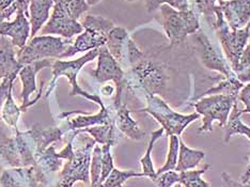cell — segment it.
I'll use <instances>...</instances> for the list:
<instances>
[{
	"mask_svg": "<svg viewBox=\"0 0 250 187\" xmlns=\"http://www.w3.org/2000/svg\"><path fill=\"white\" fill-rule=\"evenodd\" d=\"M78 134H82V138L79 140L81 146L76 149L74 148V138L71 137L64 149L57 153L61 160H65L64 166L59 173L58 184H57L59 187H73L78 181L90 185L91 156L96 143L89 136L83 135V133Z\"/></svg>",
	"mask_w": 250,
	"mask_h": 187,
	"instance_id": "1",
	"label": "cell"
},
{
	"mask_svg": "<svg viewBox=\"0 0 250 187\" xmlns=\"http://www.w3.org/2000/svg\"><path fill=\"white\" fill-rule=\"evenodd\" d=\"M145 98L146 107L140 111H146L156 119L164 131L166 132L167 137L172 135L181 137L185 128L200 118V115L197 112L190 113V115H183V113L174 111L158 95L146 93Z\"/></svg>",
	"mask_w": 250,
	"mask_h": 187,
	"instance_id": "2",
	"label": "cell"
},
{
	"mask_svg": "<svg viewBox=\"0 0 250 187\" xmlns=\"http://www.w3.org/2000/svg\"><path fill=\"white\" fill-rule=\"evenodd\" d=\"M130 73L135 81L132 84H125L128 88L141 89L147 94L163 93L168 81L165 66L160 62L150 58L146 53L130 65Z\"/></svg>",
	"mask_w": 250,
	"mask_h": 187,
	"instance_id": "3",
	"label": "cell"
},
{
	"mask_svg": "<svg viewBox=\"0 0 250 187\" xmlns=\"http://www.w3.org/2000/svg\"><path fill=\"white\" fill-rule=\"evenodd\" d=\"M99 56V48L93 49V50H90L87 54H84L83 56L79 57L78 59L75 60H69V61H64V60H61L58 59L54 61L53 63V79L52 82L49 83V86L46 93H45V98H48L50 95V93L53 92V90L55 88V83L56 81L58 79V77L60 76H65L69 78V81L71 83V86H72V90H71V96H83V98L87 99L89 101H92L94 103L99 104L100 107H104V103L102 99L98 94H90L88 92L84 91L81 87H79V84L77 83V76H78V73L81 72V70L83 69V66L86 65L89 62L93 61L95 58H98Z\"/></svg>",
	"mask_w": 250,
	"mask_h": 187,
	"instance_id": "4",
	"label": "cell"
},
{
	"mask_svg": "<svg viewBox=\"0 0 250 187\" xmlns=\"http://www.w3.org/2000/svg\"><path fill=\"white\" fill-rule=\"evenodd\" d=\"M162 25L170 44L177 45L200 29V22L194 10L179 11L163 4L160 7Z\"/></svg>",
	"mask_w": 250,
	"mask_h": 187,
	"instance_id": "5",
	"label": "cell"
},
{
	"mask_svg": "<svg viewBox=\"0 0 250 187\" xmlns=\"http://www.w3.org/2000/svg\"><path fill=\"white\" fill-rule=\"evenodd\" d=\"M238 101L237 96L213 94L202 98L194 103L196 112L202 116V125L198 134L213 131V122L218 121L219 126L224 127L228 122L231 110Z\"/></svg>",
	"mask_w": 250,
	"mask_h": 187,
	"instance_id": "6",
	"label": "cell"
},
{
	"mask_svg": "<svg viewBox=\"0 0 250 187\" xmlns=\"http://www.w3.org/2000/svg\"><path fill=\"white\" fill-rule=\"evenodd\" d=\"M71 44V40L61 37L36 36L24 47L19 49L16 58L22 65L44 59H60Z\"/></svg>",
	"mask_w": 250,
	"mask_h": 187,
	"instance_id": "7",
	"label": "cell"
},
{
	"mask_svg": "<svg viewBox=\"0 0 250 187\" xmlns=\"http://www.w3.org/2000/svg\"><path fill=\"white\" fill-rule=\"evenodd\" d=\"M216 32L219 39V42L223 47L226 58L230 62L233 71H236L242 54L245 49L246 45L250 38V28L249 25L243 29H232L227 24L226 21L216 28Z\"/></svg>",
	"mask_w": 250,
	"mask_h": 187,
	"instance_id": "8",
	"label": "cell"
},
{
	"mask_svg": "<svg viewBox=\"0 0 250 187\" xmlns=\"http://www.w3.org/2000/svg\"><path fill=\"white\" fill-rule=\"evenodd\" d=\"M93 77L99 83L113 82L116 86V96L113 101V106H118L122 103V93L125 87V72L113 58L106 45L99 48L98 67L92 72Z\"/></svg>",
	"mask_w": 250,
	"mask_h": 187,
	"instance_id": "9",
	"label": "cell"
},
{
	"mask_svg": "<svg viewBox=\"0 0 250 187\" xmlns=\"http://www.w3.org/2000/svg\"><path fill=\"white\" fill-rule=\"evenodd\" d=\"M192 36V43L201 63L208 70L219 72L225 78L235 77L236 74L231 65L225 60V57L215 48L211 40L201 29H199Z\"/></svg>",
	"mask_w": 250,
	"mask_h": 187,
	"instance_id": "10",
	"label": "cell"
},
{
	"mask_svg": "<svg viewBox=\"0 0 250 187\" xmlns=\"http://www.w3.org/2000/svg\"><path fill=\"white\" fill-rule=\"evenodd\" d=\"M83 31V27L79 21L73 20L66 12L61 2H56L46 24L40 31L41 36H56L71 40Z\"/></svg>",
	"mask_w": 250,
	"mask_h": 187,
	"instance_id": "11",
	"label": "cell"
},
{
	"mask_svg": "<svg viewBox=\"0 0 250 187\" xmlns=\"http://www.w3.org/2000/svg\"><path fill=\"white\" fill-rule=\"evenodd\" d=\"M31 36V25L29 19L24 12H19L13 21H5L0 22V37H8L11 39L14 47L22 48L28 43Z\"/></svg>",
	"mask_w": 250,
	"mask_h": 187,
	"instance_id": "12",
	"label": "cell"
},
{
	"mask_svg": "<svg viewBox=\"0 0 250 187\" xmlns=\"http://www.w3.org/2000/svg\"><path fill=\"white\" fill-rule=\"evenodd\" d=\"M52 59H44L37 62H33L30 64H26L22 66V69L19 73V77L21 81L22 89H21V99L22 104L21 106V111H26L28 109V105L30 103V95L37 92V74L45 69V67L53 66Z\"/></svg>",
	"mask_w": 250,
	"mask_h": 187,
	"instance_id": "13",
	"label": "cell"
},
{
	"mask_svg": "<svg viewBox=\"0 0 250 187\" xmlns=\"http://www.w3.org/2000/svg\"><path fill=\"white\" fill-rule=\"evenodd\" d=\"M224 19L232 29H243L250 22V0H227L219 2Z\"/></svg>",
	"mask_w": 250,
	"mask_h": 187,
	"instance_id": "14",
	"label": "cell"
},
{
	"mask_svg": "<svg viewBox=\"0 0 250 187\" xmlns=\"http://www.w3.org/2000/svg\"><path fill=\"white\" fill-rule=\"evenodd\" d=\"M129 33L125 28L121 26H115L108 33L106 47L109 50L111 56L115 58L118 63L121 65L123 70L129 69L128 64V43Z\"/></svg>",
	"mask_w": 250,
	"mask_h": 187,
	"instance_id": "15",
	"label": "cell"
},
{
	"mask_svg": "<svg viewBox=\"0 0 250 187\" xmlns=\"http://www.w3.org/2000/svg\"><path fill=\"white\" fill-rule=\"evenodd\" d=\"M106 42L107 35L91 29H83L81 35L77 36L75 41L72 42L69 48L62 54L60 59L70 58V57L75 56L79 53H88L90 50L104 46V45H106Z\"/></svg>",
	"mask_w": 250,
	"mask_h": 187,
	"instance_id": "16",
	"label": "cell"
},
{
	"mask_svg": "<svg viewBox=\"0 0 250 187\" xmlns=\"http://www.w3.org/2000/svg\"><path fill=\"white\" fill-rule=\"evenodd\" d=\"M2 42L0 45V83L7 79L15 81L24 65L20 63L16 58L15 47L12 42L8 41L7 39H3Z\"/></svg>",
	"mask_w": 250,
	"mask_h": 187,
	"instance_id": "17",
	"label": "cell"
},
{
	"mask_svg": "<svg viewBox=\"0 0 250 187\" xmlns=\"http://www.w3.org/2000/svg\"><path fill=\"white\" fill-rule=\"evenodd\" d=\"M113 108H115L116 125L119 131L135 141H140L146 138V131L140 128L137 122L130 117V111L123 102L120 105L113 106Z\"/></svg>",
	"mask_w": 250,
	"mask_h": 187,
	"instance_id": "18",
	"label": "cell"
},
{
	"mask_svg": "<svg viewBox=\"0 0 250 187\" xmlns=\"http://www.w3.org/2000/svg\"><path fill=\"white\" fill-rule=\"evenodd\" d=\"M81 116L70 119L67 121V125L71 131H78V129L87 128L95 125H103V124L115 122V115L106 107H102L99 113L96 115H87L83 111H78Z\"/></svg>",
	"mask_w": 250,
	"mask_h": 187,
	"instance_id": "19",
	"label": "cell"
},
{
	"mask_svg": "<svg viewBox=\"0 0 250 187\" xmlns=\"http://www.w3.org/2000/svg\"><path fill=\"white\" fill-rule=\"evenodd\" d=\"M56 0H31L29 4V21L31 25V37H36L50 18V10L54 8Z\"/></svg>",
	"mask_w": 250,
	"mask_h": 187,
	"instance_id": "20",
	"label": "cell"
},
{
	"mask_svg": "<svg viewBox=\"0 0 250 187\" xmlns=\"http://www.w3.org/2000/svg\"><path fill=\"white\" fill-rule=\"evenodd\" d=\"M118 127L116 125V121L111 123L103 124V125H95L87 128L78 129V131H74L75 134L78 133H86L89 134L91 137H92L96 144L101 145H110L113 146L118 144L119 141V136L118 134Z\"/></svg>",
	"mask_w": 250,
	"mask_h": 187,
	"instance_id": "21",
	"label": "cell"
},
{
	"mask_svg": "<svg viewBox=\"0 0 250 187\" xmlns=\"http://www.w3.org/2000/svg\"><path fill=\"white\" fill-rule=\"evenodd\" d=\"M196 10L207 21L208 26L216 30L221 22L225 21L223 11L217 0H191Z\"/></svg>",
	"mask_w": 250,
	"mask_h": 187,
	"instance_id": "22",
	"label": "cell"
},
{
	"mask_svg": "<svg viewBox=\"0 0 250 187\" xmlns=\"http://www.w3.org/2000/svg\"><path fill=\"white\" fill-rule=\"evenodd\" d=\"M206 157V153L200 150H195L186 145L183 139L180 138V149H179V158L178 165L175 171L182 172L187 170L195 169L199 164Z\"/></svg>",
	"mask_w": 250,
	"mask_h": 187,
	"instance_id": "23",
	"label": "cell"
},
{
	"mask_svg": "<svg viewBox=\"0 0 250 187\" xmlns=\"http://www.w3.org/2000/svg\"><path fill=\"white\" fill-rule=\"evenodd\" d=\"M242 113L241 109L238 108V101L233 105V108L231 110V113L228 119L226 125L224 126L225 131V137L224 141L226 144H228L232 136L234 135H244L250 140V126L244 123L241 120Z\"/></svg>",
	"mask_w": 250,
	"mask_h": 187,
	"instance_id": "24",
	"label": "cell"
},
{
	"mask_svg": "<svg viewBox=\"0 0 250 187\" xmlns=\"http://www.w3.org/2000/svg\"><path fill=\"white\" fill-rule=\"evenodd\" d=\"M164 128L161 127L157 131H154L151 134V138L149 141V145H147L146 151L145 153V155L140 158V164H141V168H143V171L146 178H149L151 181L154 180L156 178V170L154 168V164H153L152 160V151L154 145L156 144V141L160 139L163 134H164Z\"/></svg>",
	"mask_w": 250,
	"mask_h": 187,
	"instance_id": "25",
	"label": "cell"
},
{
	"mask_svg": "<svg viewBox=\"0 0 250 187\" xmlns=\"http://www.w3.org/2000/svg\"><path fill=\"white\" fill-rule=\"evenodd\" d=\"M245 86V83H242L237 76L232 78H225L224 81H221L218 84H216L215 87L208 90L207 92L200 95V98L206 95H213V94H225V95H232L237 96L240 94V91Z\"/></svg>",
	"mask_w": 250,
	"mask_h": 187,
	"instance_id": "26",
	"label": "cell"
},
{
	"mask_svg": "<svg viewBox=\"0 0 250 187\" xmlns=\"http://www.w3.org/2000/svg\"><path fill=\"white\" fill-rule=\"evenodd\" d=\"M133 178H146L144 172H137L135 170H120L113 168L110 174L103 183L98 187H123L124 183Z\"/></svg>",
	"mask_w": 250,
	"mask_h": 187,
	"instance_id": "27",
	"label": "cell"
},
{
	"mask_svg": "<svg viewBox=\"0 0 250 187\" xmlns=\"http://www.w3.org/2000/svg\"><path fill=\"white\" fill-rule=\"evenodd\" d=\"M21 108L16 106L15 102L12 98V90H11L7 96V99H5L2 104L1 119L7 125H9L11 128H13L15 132H19L18 122L21 116Z\"/></svg>",
	"mask_w": 250,
	"mask_h": 187,
	"instance_id": "28",
	"label": "cell"
},
{
	"mask_svg": "<svg viewBox=\"0 0 250 187\" xmlns=\"http://www.w3.org/2000/svg\"><path fill=\"white\" fill-rule=\"evenodd\" d=\"M79 22H81L82 26L83 27V29H91L101 33H104V35H107V36L112 28L116 26L113 24V21H110L109 19H106V18H103V16H99V15H91V14L83 16V18L79 20Z\"/></svg>",
	"mask_w": 250,
	"mask_h": 187,
	"instance_id": "29",
	"label": "cell"
},
{
	"mask_svg": "<svg viewBox=\"0 0 250 187\" xmlns=\"http://www.w3.org/2000/svg\"><path fill=\"white\" fill-rule=\"evenodd\" d=\"M211 168V165H206L202 169H192L180 172V184L183 187H209V183L202 179V174Z\"/></svg>",
	"mask_w": 250,
	"mask_h": 187,
	"instance_id": "30",
	"label": "cell"
},
{
	"mask_svg": "<svg viewBox=\"0 0 250 187\" xmlns=\"http://www.w3.org/2000/svg\"><path fill=\"white\" fill-rule=\"evenodd\" d=\"M180 138L178 136L172 135L169 136V149L167 154V160L165 162L164 166L156 171V175L163 173L169 170H175L178 165L179 158V149H180Z\"/></svg>",
	"mask_w": 250,
	"mask_h": 187,
	"instance_id": "31",
	"label": "cell"
},
{
	"mask_svg": "<svg viewBox=\"0 0 250 187\" xmlns=\"http://www.w3.org/2000/svg\"><path fill=\"white\" fill-rule=\"evenodd\" d=\"M102 145L96 144L92 151L90 164V186L98 187L102 173Z\"/></svg>",
	"mask_w": 250,
	"mask_h": 187,
	"instance_id": "32",
	"label": "cell"
},
{
	"mask_svg": "<svg viewBox=\"0 0 250 187\" xmlns=\"http://www.w3.org/2000/svg\"><path fill=\"white\" fill-rule=\"evenodd\" d=\"M56 2H61L66 12L75 21L81 20L90 8L86 0H58Z\"/></svg>",
	"mask_w": 250,
	"mask_h": 187,
	"instance_id": "33",
	"label": "cell"
},
{
	"mask_svg": "<svg viewBox=\"0 0 250 187\" xmlns=\"http://www.w3.org/2000/svg\"><path fill=\"white\" fill-rule=\"evenodd\" d=\"M145 3L146 11L149 13L154 12L157 9H160L163 4H168L171 8L179 11H186L190 9L188 0H145Z\"/></svg>",
	"mask_w": 250,
	"mask_h": 187,
	"instance_id": "34",
	"label": "cell"
},
{
	"mask_svg": "<svg viewBox=\"0 0 250 187\" xmlns=\"http://www.w3.org/2000/svg\"><path fill=\"white\" fill-rule=\"evenodd\" d=\"M234 73L242 83H250V38L242 54L240 64H238L237 70Z\"/></svg>",
	"mask_w": 250,
	"mask_h": 187,
	"instance_id": "35",
	"label": "cell"
},
{
	"mask_svg": "<svg viewBox=\"0 0 250 187\" xmlns=\"http://www.w3.org/2000/svg\"><path fill=\"white\" fill-rule=\"evenodd\" d=\"M102 173L100 178L101 185L104 181L107 179L108 175L110 174L112 169L115 168V164H113V157L111 154V145H102Z\"/></svg>",
	"mask_w": 250,
	"mask_h": 187,
	"instance_id": "36",
	"label": "cell"
},
{
	"mask_svg": "<svg viewBox=\"0 0 250 187\" xmlns=\"http://www.w3.org/2000/svg\"><path fill=\"white\" fill-rule=\"evenodd\" d=\"M153 182L157 187H173L175 184L180 182V172L175 170H169L156 175Z\"/></svg>",
	"mask_w": 250,
	"mask_h": 187,
	"instance_id": "37",
	"label": "cell"
},
{
	"mask_svg": "<svg viewBox=\"0 0 250 187\" xmlns=\"http://www.w3.org/2000/svg\"><path fill=\"white\" fill-rule=\"evenodd\" d=\"M238 101H241L244 106H245V108L241 109L242 115L250 113V83L245 84L240 91V94H238Z\"/></svg>",
	"mask_w": 250,
	"mask_h": 187,
	"instance_id": "38",
	"label": "cell"
},
{
	"mask_svg": "<svg viewBox=\"0 0 250 187\" xmlns=\"http://www.w3.org/2000/svg\"><path fill=\"white\" fill-rule=\"evenodd\" d=\"M221 180H223L226 187H250V184H244L242 182H237V181H235L228 172L226 171L221 172Z\"/></svg>",
	"mask_w": 250,
	"mask_h": 187,
	"instance_id": "39",
	"label": "cell"
},
{
	"mask_svg": "<svg viewBox=\"0 0 250 187\" xmlns=\"http://www.w3.org/2000/svg\"><path fill=\"white\" fill-rule=\"evenodd\" d=\"M246 156L248 160V165H247L245 172H244L241 177V182L244 184H248L250 182V152L247 153Z\"/></svg>",
	"mask_w": 250,
	"mask_h": 187,
	"instance_id": "40",
	"label": "cell"
},
{
	"mask_svg": "<svg viewBox=\"0 0 250 187\" xmlns=\"http://www.w3.org/2000/svg\"><path fill=\"white\" fill-rule=\"evenodd\" d=\"M116 88L112 86V84H106V86L102 89V93L106 96H110L113 92H115Z\"/></svg>",
	"mask_w": 250,
	"mask_h": 187,
	"instance_id": "41",
	"label": "cell"
},
{
	"mask_svg": "<svg viewBox=\"0 0 250 187\" xmlns=\"http://www.w3.org/2000/svg\"><path fill=\"white\" fill-rule=\"evenodd\" d=\"M102 0H86V2L89 4V7H93V5L99 4Z\"/></svg>",
	"mask_w": 250,
	"mask_h": 187,
	"instance_id": "42",
	"label": "cell"
},
{
	"mask_svg": "<svg viewBox=\"0 0 250 187\" xmlns=\"http://www.w3.org/2000/svg\"><path fill=\"white\" fill-rule=\"evenodd\" d=\"M242 117H244L245 121L247 122V125L250 126V113H245V115H242Z\"/></svg>",
	"mask_w": 250,
	"mask_h": 187,
	"instance_id": "43",
	"label": "cell"
},
{
	"mask_svg": "<svg viewBox=\"0 0 250 187\" xmlns=\"http://www.w3.org/2000/svg\"><path fill=\"white\" fill-rule=\"evenodd\" d=\"M173 187H183V186H182L180 183H177V184H175Z\"/></svg>",
	"mask_w": 250,
	"mask_h": 187,
	"instance_id": "44",
	"label": "cell"
},
{
	"mask_svg": "<svg viewBox=\"0 0 250 187\" xmlns=\"http://www.w3.org/2000/svg\"><path fill=\"white\" fill-rule=\"evenodd\" d=\"M218 2H223V1H227V0H217Z\"/></svg>",
	"mask_w": 250,
	"mask_h": 187,
	"instance_id": "45",
	"label": "cell"
},
{
	"mask_svg": "<svg viewBox=\"0 0 250 187\" xmlns=\"http://www.w3.org/2000/svg\"><path fill=\"white\" fill-rule=\"evenodd\" d=\"M125 1H128V2H132V1H135V0H125Z\"/></svg>",
	"mask_w": 250,
	"mask_h": 187,
	"instance_id": "46",
	"label": "cell"
},
{
	"mask_svg": "<svg viewBox=\"0 0 250 187\" xmlns=\"http://www.w3.org/2000/svg\"><path fill=\"white\" fill-rule=\"evenodd\" d=\"M249 28H250V22H249Z\"/></svg>",
	"mask_w": 250,
	"mask_h": 187,
	"instance_id": "47",
	"label": "cell"
},
{
	"mask_svg": "<svg viewBox=\"0 0 250 187\" xmlns=\"http://www.w3.org/2000/svg\"><path fill=\"white\" fill-rule=\"evenodd\" d=\"M56 1H58V0H56Z\"/></svg>",
	"mask_w": 250,
	"mask_h": 187,
	"instance_id": "48",
	"label": "cell"
},
{
	"mask_svg": "<svg viewBox=\"0 0 250 187\" xmlns=\"http://www.w3.org/2000/svg\"><path fill=\"white\" fill-rule=\"evenodd\" d=\"M248 184H250V182H249V183H248Z\"/></svg>",
	"mask_w": 250,
	"mask_h": 187,
	"instance_id": "49",
	"label": "cell"
},
{
	"mask_svg": "<svg viewBox=\"0 0 250 187\" xmlns=\"http://www.w3.org/2000/svg\"><path fill=\"white\" fill-rule=\"evenodd\" d=\"M90 187H92V186H90Z\"/></svg>",
	"mask_w": 250,
	"mask_h": 187,
	"instance_id": "50",
	"label": "cell"
}]
</instances>
